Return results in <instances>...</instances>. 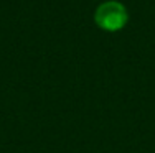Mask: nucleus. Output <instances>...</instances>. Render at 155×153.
<instances>
[{"mask_svg": "<svg viewBox=\"0 0 155 153\" xmlns=\"http://www.w3.org/2000/svg\"><path fill=\"white\" fill-rule=\"evenodd\" d=\"M94 21L101 30L104 31H119L127 25L129 12L124 3L117 0H107L102 2L94 12Z\"/></svg>", "mask_w": 155, "mask_h": 153, "instance_id": "obj_1", "label": "nucleus"}]
</instances>
